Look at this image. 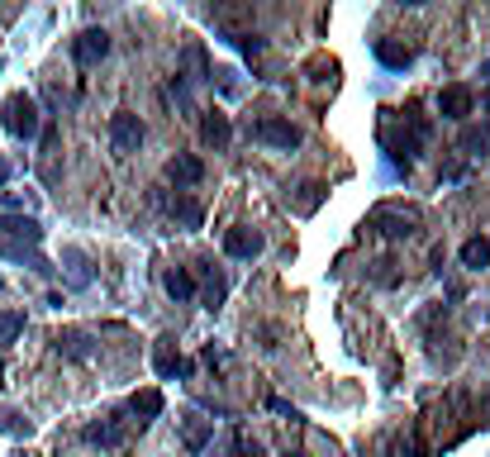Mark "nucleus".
I'll return each mask as SVG.
<instances>
[{
	"instance_id": "nucleus-4",
	"label": "nucleus",
	"mask_w": 490,
	"mask_h": 457,
	"mask_svg": "<svg viewBox=\"0 0 490 457\" xmlns=\"http://www.w3.org/2000/svg\"><path fill=\"white\" fill-rule=\"evenodd\" d=\"M253 134L262 138V143H272V148H300V129L290 119H282V115H262Z\"/></svg>"
},
{
	"instance_id": "nucleus-12",
	"label": "nucleus",
	"mask_w": 490,
	"mask_h": 457,
	"mask_svg": "<svg viewBox=\"0 0 490 457\" xmlns=\"http://www.w3.org/2000/svg\"><path fill=\"white\" fill-rule=\"evenodd\" d=\"M200 138H205V143L215 148V152H224V148H229V138H233V124H229V115L209 110V115L200 119Z\"/></svg>"
},
{
	"instance_id": "nucleus-28",
	"label": "nucleus",
	"mask_w": 490,
	"mask_h": 457,
	"mask_svg": "<svg viewBox=\"0 0 490 457\" xmlns=\"http://www.w3.org/2000/svg\"><path fill=\"white\" fill-rule=\"evenodd\" d=\"M481 420H486V424H490V405H486V414H481Z\"/></svg>"
},
{
	"instance_id": "nucleus-23",
	"label": "nucleus",
	"mask_w": 490,
	"mask_h": 457,
	"mask_svg": "<svg viewBox=\"0 0 490 457\" xmlns=\"http://www.w3.org/2000/svg\"><path fill=\"white\" fill-rule=\"evenodd\" d=\"M461 148H467L471 158H476V152L490 148V134H486V129H467V134H461Z\"/></svg>"
},
{
	"instance_id": "nucleus-22",
	"label": "nucleus",
	"mask_w": 490,
	"mask_h": 457,
	"mask_svg": "<svg viewBox=\"0 0 490 457\" xmlns=\"http://www.w3.org/2000/svg\"><path fill=\"white\" fill-rule=\"evenodd\" d=\"M24 334V314L20 310H0V343H15Z\"/></svg>"
},
{
	"instance_id": "nucleus-18",
	"label": "nucleus",
	"mask_w": 490,
	"mask_h": 457,
	"mask_svg": "<svg viewBox=\"0 0 490 457\" xmlns=\"http://www.w3.org/2000/svg\"><path fill=\"white\" fill-rule=\"evenodd\" d=\"M129 414H134L138 424L158 420V414H162V391H138V396L129 400Z\"/></svg>"
},
{
	"instance_id": "nucleus-29",
	"label": "nucleus",
	"mask_w": 490,
	"mask_h": 457,
	"mask_svg": "<svg viewBox=\"0 0 490 457\" xmlns=\"http://www.w3.org/2000/svg\"><path fill=\"white\" fill-rule=\"evenodd\" d=\"M486 110H490V91H486Z\"/></svg>"
},
{
	"instance_id": "nucleus-27",
	"label": "nucleus",
	"mask_w": 490,
	"mask_h": 457,
	"mask_svg": "<svg viewBox=\"0 0 490 457\" xmlns=\"http://www.w3.org/2000/svg\"><path fill=\"white\" fill-rule=\"evenodd\" d=\"M5 182H10V162L0 158V186H5Z\"/></svg>"
},
{
	"instance_id": "nucleus-16",
	"label": "nucleus",
	"mask_w": 490,
	"mask_h": 457,
	"mask_svg": "<svg viewBox=\"0 0 490 457\" xmlns=\"http://www.w3.org/2000/svg\"><path fill=\"white\" fill-rule=\"evenodd\" d=\"M461 267H467V272L490 267V239H486V233H476V239L461 243Z\"/></svg>"
},
{
	"instance_id": "nucleus-10",
	"label": "nucleus",
	"mask_w": 490,
	"mask_h": 457,
	"mask_svg": "<svg viewBox=\"0 0 490 457\" xmlns=\"http://www.w3.org/2000/svg\"><path fill=\"white\" fill-rule=\"evenodd\" d=\"M209 438H215V424L200 420V414H181V443H186V453H205Z\"/></svg>"
},
{
	"instance_id": "nucleus-5",
	"label": "nucleus",
	"mask_w": 490,
	"mask_h": 457,
	"mask_svg": "<svg viewBox=\"0 0 490 457\" xmlns=\"http://www.w3.org/2000/svg\"><path fill=\"white\" fill-rule=\"evenodd\" d=\"M376 229H386L390 239H410V233H419V210H396V205H381V210L372 215Z\"/></svg>"
},
{
	"instance_id": "nucleus-13",
	"label": "nucleus",
	"mask_w": 490,
	"mask_h": 457,
	"mask_svg": "<svg viewBox=\"0 0 490 457\" xmlns=\"http://www.w3.org/2000/svg\"><path fill=\"white\" fill-rule=\"evenodd\" d=\"M152 363H158V377H167V381H172V377H191V363L181 353H172V339L158 343V357H152Z\"/></svg>"
},
{
	"instance_id": "nucleus-1",
	"label": "nucleus",
	"mask_w": 490,
	"mask_h": 457,
	"mask_svg": "<svg viewBox=\"0 0 490 457\" xmlns=\"http://www.w3.org/2000/svg\"><path fill=\"white\" fill-rule=\"evenodd\" d=\"M0 124H5V134H15V138H34L38 134V101L15 91L5 105H0Z\"/></svg>"
},
{
	"instance_id": "nucleus-8",
	"label": "nucleus",
	"mask_w": 490,
	"mask_h": 457,
	"mask_svg": "<svg viewBox=\"0 0 490 457\" xmlns=\"http://www.w3.org/2000/svg\"><path fill=\"white\" fill-rule=\"evenodd\" d=\"M224 253H229V257H243V262H253V257L262 253V233H257V229H248V224L229 229V233H224Z\"/></svg>"
},
{
	"instance_id": "nucleus-3",
	"label": "nucleus",
	"mask_w": 490,
	"mask_h": 457,
	"mask_svg": "<svg viewBox=\"0 0 490 457\" xmlns=\"http://www.w3.org/2000/svg\"><path fill=\"white\" fill-rule=\"evenodd\" d=\"M44 239V229H38V219L34 215H10V219H0V248H29Z\"/></svg>"
},
{
	"instance_id": "nucleus-7",
	"label": "nucleus",
	"mask_w": 490,
	"mask_h": 457,
	"mask_svg": "<svg viewBox=\"0 0 490 457\" xmlns=\"http://www.w3.org/2000/svg\"><path fill=\"white\" fill-rule=\"evenodd\" d=\"M471 110H476V91H471V86L453 81V86L438 91V115H443V119H467Z\"/></svg>"
},
{
	"instance_id": "nucleus-14",
	"label": "nucleus",
	"mask_w": 490,
	"mask_h": 457,
	"mask_svg": "<svg viewBox=\"0 0 490 457\" xmlns=\"http://www.w3.org/2000/svg\"><path fill=\"white\" fill-rule=\"evenodd\" d=\"M376 58H381L390 72H404V67L414 62V48H404V44H396V38H376Z\"/></svg>"
},
{
	"instance_id": "nucleus-21",
	"label": "nucleus",
	"mask_w": 490,
	"mask_h": 457,
	"mask_svg": "<svg viewBox=\"0 0 490 457\" xmlns=\"http://www.w3.org/2000/svg\"><path fill=\"white\" fill-rule=\"evenodd\" d=\"M0 434H10V438H29V434H34V424L24 420V414H15V410H0Z\"/></svg>"
},
{
	"instance_id": "nucleus-26",
	"label": "nucleus",
	"mask_w": 490,
	"mask_h": 457,
	"mask_svg": "<svg viewBox=\"0 0 490 457\" xmlns=\"http://www.w3.org/2000/svg\"><path fill=\"white\" fill-rule=\"evenodd\" d=\"M314 205H319V186L310 182V186H305V196H300V210H314Z\"/></svg>"
},
{
	"instance_id": "nucleus-15",
	"label": "nucleus",
	"mask_w": 490,
	"mask_h": 457,
	"mask_svg": "<svg viewBox=\"0 0 490 457\" xmlns=\"http://www.w3.org/2000/svg\"><path fill=\"white\" fill-rule=\"evenodd\" d=\"M53 348H58L62 357H91V334H81V329H62L58 339H53Z\"/></svg>"
},
{
	"instance_id": "nucleus-17",
	"label": "nucleus",
	"mask_w": 490,
	"mask_h": 457,
	"mask_svg": "<svg viewBox=\"0 0 490 457\" xmlns=\"http://www.w3.org/2000/svg\"><path fill=\"white\" fill-rule=\"evenodd\" d=\"M162 286H167V296H172V300H195V276L186 267H172L162 276Z\"/></svg>"
},
{
	"instance_id": "nucleus-19",
	"label": "nucleus",
	"mask_w": 490,
	"mask_h": 457,
	"mask_svg": "<svg viewBox=\"0 0 490 457\" xmlns=\"http://www.w3.org/2000/svg\"><path fill=\"white\" fill-rule=\"evenodd\" d=\"M167 210H172V219H181L186 229H200V224H205V210H200V205H195L191 196H176L172 205H167Z\"/></svg>"
},
{
	"instance_id": "nucleus-20",
	"label": "nucleus",
	"mask_w": 490,
	"mask_h": 457,
	"mask_svg": "<svg viewBox=\"0 0 490 457\" xmlns=\"http://www.w3.org/2000/svg\"><path fill=\"white\" fill-rule=\"evenodd\" d=\"M224 296H229V282H224L215 267H205V305H209V310H219Z\"/></svg>"
},
{
	"instance_id": "nucleus-2",
	"label": "nucleus",
	"mask_w": 490,
	"mask_h": 457,
	"mask_svg": "<svg viewBox=\"0 0 490 457\" xmlns=\"http://www.w3.org/2000/svg\"><path fill=\"white\" fill-rule=\"evenodd\" d=\"M143 143V119L129 115V110H119V115H110V148L119 152V158H129Z\"/></svg>"
},
{
	"instance_id": "nucleus-6",
	"label": "nucleus",
	"mask_w": 490,
	"mask_h": 457,
	"mask_svg": "<svg viewBox=\"0 0 490 457\" xmlns=\"http://www.w3.org/2000/svg\"><path fill=\"white\" fill-rule=\"evenodd\" d=\"M105 53H110V34H105V29H86V34L72 38V62H77V67L105 62Z\"/></svg>"
},
{
	"instance_id": "nucleus-30",
	"label": "nucleus",
	"mask_w": 490,
	"mask_h": 457,
	"mask_svg": "<svg viewBox=\"0 0 490 457\" xmlns=\"http://www.w3.org/2000/svg\"><path fill=\"white\" fill-rule=\"evenodd\" d=\"M286 457H305V453H286Z\"/></svg>"
},
{
	"instance_id": "nucleus-11",
	"label": "nucleus",
	"mask_w": 490,
	"mask_h": 457,
	"mask_svg": "<svg viewBox=\"0 0 490 457\" xmlns=\"http://www.w3.org/2000/svg\"><path fill=\"white\" fill-rule=\"evenodd\" d=\"M81 438H86L91 448H119V443H124V424L110 414V420H95V424L81 428Z\"/></svg>"
},
{
	"instance_id": "nucleus-24",
	"label": "nucleus",
	"mask_w": 490,
	"mask_h": 457,
	"mask_svg": "<svg viewBox=\"0 0 490 457\" xmlns=\"http://www.w3.org/2000/svg\"><path fill=\"white\" fill-rule=\"evenodd\" d=\"M233 457H267V453H262V443H257V438L238 434V438H233Z\"/></svg>"
},
{
	"instance_id": "nucleus-9",
	"label": "nucleus",
	"mask_w": 490,
	"mask_h": 457,
	"mask_svg": "<svg viewBox=\"0 0 490 457\" xmlns=\"http://www.w3.org/2000/svg\"><path fill=\"white\" fill-rule=\"evenodd\" d=\"M167 182H172V186H195V182H200V176H205V162L200 158H191V152H176V158L172 162H167Z\"/></svg>"
},
{
	"instance_id": "nucleus-25",
	"label": "nucleus",
	"mask_w": 490,
	"mask_h": 457,
	"mask_svg": "<svg viewBox=\"0 0 490 457\" xmlns=\"http://www.w3.org/2000/svg\"><path fill=\"white\" fill-rule=\"evenodd\" d=\"M229 44H238V48H243V53H248V58H257V53H262V48H267V44H262V38H257V34H229Z\"/></svg>"
}]
</instances>
